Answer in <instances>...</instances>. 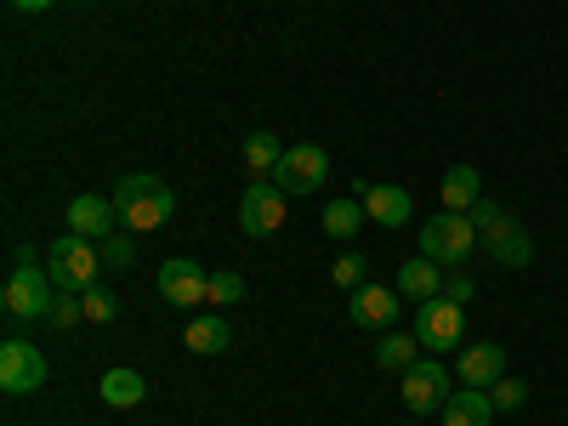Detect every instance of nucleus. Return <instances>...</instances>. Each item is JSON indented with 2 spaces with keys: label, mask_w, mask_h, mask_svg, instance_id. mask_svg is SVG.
I'll return each instance as SVG.
<instances>
[{
  "label": "nucleus",
  "mask_w": 568,
  "mask_h": 426,
  "mask_svg": "<svg viewBox=\"0 0 568 426\" xmlns=\"http://www.w3.org/2000/svg\"><path fill=\"white\" fill-rule=\"evenodd\" d=\"M114 211H120L125 233H154V227L171 222L176 194H171V182H160L154 171H131V176H120V187H114Z\"/></svg>",
  "instance_id": "1"
},
{
  "label": "nucleus",
  "mask_w": 568,
  "mask_h": 426,
  "mask_svg": "<svg viewBox=\"0 0 568 426\" xmlns=\"http://www.w3.org/2000/svg\"><path fill=\"white\" fill-rule=\"evenodd\" d=\"M98 267H103L98 240H80V233H63V240L45 251V273H52V284L69 291V296L91 291V284H98Z\"/></svg>",
  "instance_id": "2"
},
{
  "label": "nucleus",
  "mask_w": 568,
  "mask_h": 426,
  "mask_svg": "<svg viewBox=\"0 0 568 426\" xmlns=\"http://www.w3.org/2000/svg\"><path fill=\"white\" fill-rule=\"evenodd\" d=\"M52 273H45L34 262V251H18V267L7 273V291H0V302H7L12 318H45L52 313Z\"/></svg>",
  "instance_id": "3"
},
{
  "label": "nucleus",
  "mask_w": 568,
  "mask_h": 426,
  "mask_svg": "<svg viewBox=\"0 0 568 426\" xmlns=\"http://www.w3.org/2000/svg\"><path fill=\"white\" fill-rule=\"evenodd\" d=\"M471 245H478V227H471L466 211H444V216H433V222L420 227V256L438 262L444 273L460 267V262L471 256Z\"/></svg>",
  "instance_id": "4"
},
{
  "label": "nucleus",
  "mask_w": 568,
  "mask_h": 426,
  "mask_svg": "<svg viewBox=\"0 0 568 426\" xmlns=\"http://www.w3.org/2000/svg\"><path fill=\"white\" fill-rule=\"evenodd\" d=\"M415 336H420L426 353H455L460 336H466V313H460V302H449L444 291H438L433 302H420V307H415Z\"/></svg>",
  "instance_id": "5"
},
{
  "label": "nucleus",
  "mask_w": 568,
  "mask_h": 426,
  "mask_svg": "<svg viewBox=\"0 0 568 426\" xmlns=\"http://www.w3.org/2000/svg\"><path fill=\"white\" fill-rule=\"evenodd\" d=\"M273 182H278L291 200H302V194H318V187L329 182V154L318 149V142H302V149H284V160H278Z\"/></svg>",
  "instance_id": "6"
},
{
  "label": "nucleus",
  "mask_w": 568,
  "mask_h": 426,
  "mask_svg": "<svg viewBox=\"0 0 568 426\" xmlns=\"http://www.w3.org/2000/svg\"><path fill=\"white\" fill-rule=\"evenodd\" d=\"M284 187L273 182V176H256L251 187H245V200H240V227L251 233V240H267V233H278L284 227Z\"/></svg>",
  "instance_id": "7"
},
{
  "label": "nucleus",
  "mask_w": 568,
  "mask_h": 426,
  "mask_svg": "<svg viewBox=\"0 0 568 426\" xmlns=\"http://www.w3.org/2000/svg\"><path fill=\"white\" fill-rule=\"evenodd\" d=\"M449 393H455V387H449L444 358H415V364L404 369V409H409V415H433V409H444Z\"/></svg>",
  "instance_id": "8"
},
{
  "label": "nucleus",
  "mask_w": 568,
  "mask_h": 426,
  "mask_svg": "<svg viewBox=\"0 0 568 426\" xmlns=\"http://www.w3.org/2000/svg\"><path fill=\"white\" fill-rule=\"evenodd\" d=\"M34 387H45V353L12 336L7 347H0V393L23 398V393H34Z\"/></svg>",
  "instance_id": "9"
},
{
  "label": "nucleus",
  "mask_w": 568,
  "mask_h": 426,
  "mask_svg": "<svg viewBox=\"0 0 568 426\" xmlns=\"http://www.w3.org/2000/svg\"><path fill=\"white\" fill-rule=\"evenodd\" d=\"M205 284H211V273H205L200 262H187V256H171V262L160 267V296H165L171 307H200V302H205Z\"/></svg>",
  "instance_id": "10"
},
{
  "label": "nucleus",
  "mask_w": 568,
  "mask_h": 426,
  "mask_svg": "<svg viewBox=\"0 0 568 426\" xmlns=\"http://www.w3.org/2000/svg\"><path fill=\"white\" fill-rule=\"evenodd\" d=\"M455 375H460V387H484V393H489L500 375H506V347H500V342H471V347H460Z\"/></svg>",
  "instance_id": "11"
},
{
  "label": "nucleus",
  "mask_w": 568,
  "mask_h": 426,
  "mask_svg": "<svg viewBox=\"0 0 568 426\" xmlns=\"http://www.w3.org/2000/svg\"><path fill=\"white\" fill-rule=\"evenodd\" d=\"M114 222H120V211H114V200H103V194H80V200L69 205V233H80V240H109Z\"/></svg>",
  "instance_id": "12"
},
{
  "label": "nucleus",
  "mask_w": 568,
  "mask_h": 426,
  "mask_svg": "<svg viewBox=\"0 0 568 426\" xmlns=\"http://www.w3.org/2000/svg\"><path fill=\"white\" fill-rule=\"evenodd\" d=\"M398 318V291H387V284H358L353 291V324L358 329H387Z\"/></svg>",
  "instance_id": "13"
},
{
  "label": "nucleus",
  "mask_w": 568,
  "mask_h": 426,
  "mask_svg": "<svg viewBox=\"0 0 568 426\" xmlns=\"http://www.w3.org/2000/svg\"><path fill=\"white\" fill-rule=\"evenodd\" d=\"M495 420V404L484 387H460L444 398V426H489Z\"/></svg>",
  "instance_id": "14"
},
{
  "label": "nucleus",
  "mask_w": 568,
  "mask_h": 426,
  "mask_svg": "<svg viewBox=\"0 0 568 426\" xmlns=\"http://www.w3.org/2000/svg\"><path fill=\"white\" fill-rule=\"evenodd\" d=\"M364 211H369V222H382V227H404L409 222V194L398 182H375L364 194Z\"/></svg>",
  "instance_id": "15"
},
{
  "label": "nucleus",
  "mask_w": 568,
  "mask_h": 426,
  "mask_svg": "<svg viewBox=\"0 0 568 426\" xmlns=\"http://www.w3.org/2000/svg\"><path fill=\"white\" fill-rule=\"evenodd\" d=\"M438 291H444V267H438V262L415 256V262L398 267V296H409V302H433Z\"/></svg>",
  "instance_id": "16"
},
{
  "label": "nucleus",
  "mask_w": 568,
  "mask_h": 426,
  "mask_svg": "<svg viewBox=\"0 0 568 426\" xmlns=\"http://www.w3.org/2000/svg\"><path fill=\"white\" fill-rule=\"evenodd\" d=\"M187 353H200V358H216V353H227V342H233V329L216 318V313H200L194 324H187Z\"/></svg>",
  "instance_id": "17"
},
{
  "label": "nucleus",
  "mask_w": 568,
  "mask_h": 426,
  "mask_svg": "<svg viewBox=\"0 0 568 426\" xmlns=\"http://www.w3.org/2000/svg\"><path fill=\"white\" fill-rule=\"evenodd\" d=\"M438 194H444V211H471V205L484 200V187H478V171H471V165H449V171H444V187H438Z\"/></svg>",
  "instance_id": "18"
},
{
  "label": "nucleus",
  "mask_w": 568,
  "mask_h": 426,
  "mask_svg": "<svg viewBox=\"0 0 568 426\" xmlns=\"http://www.w3.org/2000/svg\"><path fill=\"white\" fill-rule=\"evenodd\" d=\"M98 393H103V404H109V409H131V404L149 398V382H142L136 369H109Z\"/></svg>",
  "instance_id": "19"
},
{
  "label": "nucleus",
  "mask_w": 568,
  "mask_h": 426,
  "mask_svg": "<svg viewBox=\"0 0 568 426\" xmlns=\"http://www.w3.org/2000/svg\"><path fill=\"white\" fill-rule=\"evenodd\" d=\"M369 222V211H364V200H329L324 205V233H329V240H353V233Z\"/></svg>",
  "instance_id": "20"
},
{
  "label": "nucleus",
  "mask_w": 568,
  "mask_h": 426,
  "mask_svg": "<svg viewBox=\"0 0 568 426\" xmlns=\"http://www.w3.org/2000/svg\"><path fill=\"white\" fill-rule=\"evenodd\" d=\"M415 358H420V336H415V329H398V336H387L382 347H375V364L393 369V375H404Z\"/></svg>",
  "instance_id": "21"
},
{
  "label": "nucleus",
  "mask_w": 568,
  "mask_h": 426,
  "mask_svg": "<svg viewBox=\"0 0 568 426\" xmlns=\"http://www.w3.org/2000/svg\"><path fill=\"white\" fill-rule=\"evenodd\" d=\"M278 160H284V149H278L273 131H251V136H245V165H251L256 176H273Z\"/></svg>",
  "instance_id": "22"
},
{
  "label": "nucleus",
  "mask_w": 568,
  "mask_h": 426,
  "mask_svg": "<svg viewBox=\"0 0 568 426\" xmlns=\"http://www.w3.org/2000/svg\"><path fill=\"white\" fill-rule=\"evenodd\" d=\"M489 256H495L500 267H529V262H535V240H529L524 227H511V233H500V240L489 245Z\"/></svg>",
  "instance_id": "23"
},
{
  "label": "nucleus",
  "mask_w": 568,
  "mask_h": 426,
  "mask_svg": "<svg viewBox=\"0 0 568 426\" xmlns=\"http://www.w3.org/2000/svg\"><path fill=\"white\" fill-rule=\"evenodd\" d=\"M466 216H471V227H478V240H484V245H495L500 233H511V227H517V222H511V216H506L495 200H478V205H471Z\"/></svg>",
  "instance_id": "24"
},
{
  "label": "nucleus",
  "mask_w": 568,
  "mask_h": 426,
  "mask_svg": "<svg viewBox=\"0 0 568 426\" xmlns=\"http://www.w3.org/2000/svg\"><path fill=\"white\" fill-rule=\"evenodd\" d=\"M329 278H336L342 291H358V284H369V262L358 251H342L336 262H329Z\"/></svg>",
  "instance_id": "25"
},
{
  "label": "nucleus",
  "mask_w": 568,
  "mask_h": 426,
  "mask_svg": "<svg viewBox=\"0 0 568 426\" xmlns=\"http://www.w3.org/2000/svg\"><path fill=\"white\" fill-rule=\"evenodd\" d=\"M524 398H529V387L517 382V375H500V382L489 387V404H495V415H511V409H524Z\"/></svg>",
  "instance_id": "26"
},
{
  "label": "nucleus",
  "mask_w": 568,
  "mask_h": 426,
  "mask_svg": "<svg viewBox=\"0 0 568 426\" xmlns=\"http://www.w3.org/2000/svg\"><path fill=\"white\" fill-rule=\"evenodd\" d=\"M80 307H85V324H114V313H120V302L109 291H98V284L80 291Z\"/></svg>",
  "instance_id": "27"
},
{
  "label": "nucleus",
  "mask_w": 568,
  "mask_h": 426,
  "mask_svg": "<svg viewBox=\"0 0 568 426\" xmlns=\"http://www.w3.org/2000/svg\"><path fill=\"white\" fill-rule=\"evenodd\" d=\"M245 296V278L240 273H211V284H205V302L211 307H227V302H240Z\"/></svg>",
  "instance_id": "28"
},
{
  "label": "nucleus",
  "mask_w": 568,
  "mask_h": 426,
  "mask_svg": "<svg viewBox=\"0 0 568 426\" xmlns=\"http://www.w3.org/2000/svg\"><path fill=\"white\" fill-rule=\"evenodd\" d=\"M98 251H103V267H131V262H136V251H131L125 233H109V240H98Z\"/></svg>",
  "instance_id": "29"
},
{
  "label": "nucleus",
  "mask_w": 568,
  "mask_h": 426,
  "mask_svg": "<svg viewBox=\"0 0 568 426\" xmlns=\"http://www.w3.org/2000/svg\"><path fill=\"white\" fill-rule=\"evenodd\" d=\"M80 318H85V307H80V296H69V291L52 302V313H45V324H52V329H69V324H80Z\"/></svg>",
  "instance_id": "30"
},
{
  "label": "nucleus",
  "mask_w": 568,
  "mask_h": 426,
  "mask_svg": "<svg viewBox=\"0 0 568 426\" xmlns=\"http://www.w3.org/2000/svg\"><path fill=\"white\" fill-rule=\"evenodd\" d=\"M444 296H449V302H471V296H478V284H471V278H466L460 267H449V284H444Z\"/></svg>",
  "instance_id": "31"
},
{
  "label": "nucleus",
  "mask_w": 568,
  "mask_h": 426,
  "mask_svg": "<svg viewBox=\"0 0 568 426\" xmlns=\"http://www.w3.org/2000/svg\"><path fill=\"white\" fill-rule=\"evenodd\" d=\"M7 7H18V12H45L52 0H7Z\"/></svg>",
  "instance_id": "32"
},
{
  "label": "nucleus",
  "mask_w": 568,
  "mask_h": 426,
  "mask_svg": "<svg viewBox=\"0 0 568 426\" xmlns=\"http://www.w3.org/2000/svg\"><path fill=\"white\" fill-rule=\"evenodd\" d=\"M80 7H91V0H80Z\"/></svg>",
  "instance_id": "33"
}]
</instances>
